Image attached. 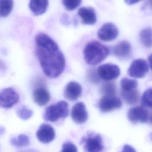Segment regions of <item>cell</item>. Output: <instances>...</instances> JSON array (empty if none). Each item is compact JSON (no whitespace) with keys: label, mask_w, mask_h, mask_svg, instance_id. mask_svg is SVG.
I'll list each match as a JSON object with an SVG mask.
<instances>
[{"label":"cell","mask_w":152,"mask_h":152,"mask_svg":"<svg viewBox=\"0 0 152 152\" xmlns=\"http://www.w3.org/2000/svg\"><path fill=\"white\" fill-rule=\"evenodd\" d=\"M36 53L45 74L50 78L58 77L64 71L65 59L57 43L44 33L36 37Z\"/></svg>","instance_id":"obj_1"},{"label":"cell","mask_w":152,"mask_h":152,"mask_svg":"<svg viewBox=\"0 0 152 152\" xmlns=\"http://www.w3.org/2000/svg\"><path fill=\"white\" fill-rule=\"evenodd\" d=\"M108 48L97 41L90 42L84 49L86 62L90 65H96L102 62L109 55Z\"/></svg>","instance_id":"obj_2"},{"label":"cell","mask_w":152,"mask_h":152,"mask_svg":"<svg viewBox=\"0 0 152 152\" xmlns=\"http://www.w3.org/2000/svg\"><path fill=\"white\" fill-rule=\"evenodd\" d=\"M69 114L68 103L64 100L48 106L44 112V119L49 122H56L60 118H65Z\"/></svg>","instance_id":"obj_3"},{"label":"cell","mask_w":152,"mask_h":152,"mask_svg":"<svg viewBox=\"0 0 152 152\" xmlns=\"http://www.w3.org/2000/svg\"><path fill=\"white\" fill-rule=\"evenodd\" d=\"M81 143L85 152H102L104 150L103 140L100 134H89L82 138Z\"/></svg>","instance_id":"obj_4"},{"label":"cell","mask_w":152,"mask_h":152,"mask_svg":"<svg viewBox=\"0 0 152 152\" xmlns=\"http://www.w3.org/2000/svg\"><path fill=\"white\" fill-rule=\"evenodd\" d=\"M20 97L16 91L8 87L0 91V107L3 108H10L17 103Z\"/></svg>","instance_id":"obj_5"},{"label":"cell","mask_w":152,"mask_h":152,"mask_svg":"<svg viewBox=\"0 0 152 152\" xmlns=\"http://www.w3.org/2000/svg\"><path fill=\"white\" fill-rule=\"evenodd\" d=\"M97 70L100 79L108 81L117 78L121 73L118 65L109 63L100 65Z\"/></svg>","instance_id":"obj_6"},{"label":"cell","mask_w":152,"mask_h":152,"mask_svg":"<svg viewBox=\"0 0 152 152\" xmlns=\"http://www.w3.org/2000/svg\"><path fill=\"white\" fill-rule=\"evenodd\" d=\"M148 71V65L145 60L137 59L132 61L128 69V75L133 78H141L144 77Z\"/></svg>","instance_id":"obj_7"},{"label":"cell","mask_w":152,"mask_h":152,"mask_svg":"<svg viewBox=\"0 0 152 152\" xmlns=\"http://www.w3.org/2000/svg\"><path fill=\"white\" fill-rule=\"evenodd\" d=\"M122 106L121 99L114 96H103L99 103L100 110L104 113L113 111L115 109H119Z\"/></svg>","instance_id":"obj_8"},{"label":"cell","mask_w":152,"mask_h":152,"mask_svg":"<svg viewBox=\"0 0 152 152\" xmlns=\"http://www.w3.org/2000/svg\"><path fill=\"white\" fill-rule=\"evenodd\" d=\"M119 34L117 27L112 23L104 24L97 32L98 37L105 42H110L115 40Z\"/></svg>","instance_id":"obj_9"},{"label":"cell","mask_w":152,"mask_h":152,"mask_svg":"<svg viewBox=\"0 0 152 152\" xmlns=\"http://www.w3.org/2000/svg\"><path fill=\"white\" fill-rule=\"evenodd\" d=\"M128 119L134 124L145 123L149 119L148 112L143 106H136L131 108L128 112Z\"/></svg>","instance_id":"obj_10"},{"label":"cell","mask_w":152,"mask_h":152,"mask_svg":"<svg viewBox=\"0 0 152 152\" xmlns=\"http://www.w3.org/2000/svg\"><path fill=\"white\" fill-rule=\"evenodd\" d=\"M36 137L42 143H49L54 140L55 131L51 125L43 124L36 131Z\"/></svg>","instance_id":"obj_11"},{"label":"cell","mask_w":152,"mask_h":152,"mask_svg":"<svg viewBox=\"0 0 152 152\" xmlns=\"http://www.w3.org/2000/svg\"><path fill=\"white\" fill-rule=\"evenodd\" d=\"M71 118L77 124H81L88 119V113L84 103L78 102L72 107L71 110Z\"/></svg>","instance_id":"obj_12"},{"label":"cell","mask_w":152,"mask_h":152,"mask_svg":"<svg viewBox=\"0 0 152 152\" xmlns=\"http://www.w3.org/2000/svg\"><path fill=\"white\" fill-rule=\"evenodd\" d=\"M82 87L77 82L71 81L66 85L65 91V97L71 101L77 100L81 95Z\"/></svg>","instance_id":"obj_13"},{"label":"cell","mask_w":152,"mask_h":152,"mask_svg":"<svg viewBox=\"0 0 152 152\" xmlns=\"http://www.w3.org/2000/svg\"><path fill=\"white\" fill-rule=\"evenodd\" d=\"M78 14L84 24L93 25L96 23L97 17L94 10L91 7H81L78 9Z\"/></svg>","instance_id":"obj_14"},{"label":"cell","mask_w":152,"mask_h":152,"mask_svg":"<svg viewBox=\"0 0 152 152\" xmlns=\"http://www.w3.org/2000/svg\"><path fill=\"white\" fill-rule=\"evenodd\" d=\"M33 99L37 105L42 106L49 102L50 96L46 88L43 87H39L33 93Z\"/></svg>","instance_id":"obj_15"},{"label":"cell","mask_w":152,"mask_h":152,"mask_svg":"<svg viewBox=\"0 0 152 152\" xmlns=\"http://www.w3.org/2000/svg\"><path fill=\"white\" fill-rule=\"evenodd\" d=\"M113 53L119 59H126L131 55V45L127 41L120 42L114 46Z\"/></svg>","instance_id":"obj_16"},{"label":"cell","mask_w":152,"mask_h":152,"mask_svg":"<svg viewBox=\"0 0 152 152\" xmlns=\"http://www.w3.org/2000/svg\"><path fill=\"white\" fill-rule=\"evenodd\" d=\"M48 3L46 0H32L29 3V8L34 15H39L46 11Z\"/></svg>","instance_id":"obj_17"},{"label":"cell","mask_w":152,"mask_h":152,"mask_svg":"<svg viewBox=\"0 0 152 152\" xmlns=\"http://www.w3.org/2000/svg\"><path fill=\"white\" fill-rule=\"evenodd\" d=\"M121 93L123 99L129 105L135 104L139 101L140 93L137 89L128 91L122 90Z\"/></svg>","instance_id":"obj_18"},{"label":"cell","mask_w":152,"mask_h":152,"mask_svg":"<svg viewBox=\"0 0 152 152\" xmlns=\"http://www.w3.org/2000/svg\"><path fill=\"white\" fill-rule=\"evenodd\" d=\"M140 42L147 48L152 47V28L147 27L142 30L140 33Z\"/></svg>","instance_id":"obj_19"},{"label":"cell","mask_w":152,"mask_h":152,"mask_svg":"<svg viewBox=\"0 0 152 152\" xmlns=\"http://www.w3.org/2000/svg\"><path fill=\"white\" fill-rule=\"evenodd\" d=\"M10 144L16 147H23L27 146L30 144V139L27 135L20 134L16 137L11 138Z\"/></svg>","instance_id":"obj_20"},{"label":"cell","mask_w":152,"mask_h":152,"mask_svg":"<svg viewBox=\"0 0 152 152\" xmlns=\"http://www.w3.org/2000/svg\"><path fill=\"white\" fill-rule=\"evenodd\" d=\"M14 2L10 0H0V17L8 16L11 12Z\"/></svg>","instance_id":"obj_21"},{"label":"cell","mask_w":152,"mask_h":152,"mask_svg":"<svg viewBox=\"0 0 152 152\" xmlns=\"http://www.w3.org/2000/svg\"><path fill=\"white\" fill-rule=\"evenodd\" d=\"M141 103L143 107H145L152 109V88L146 90L141 98Z\"/></svg>","instance_id":"obj_22"},{"label":"cell","mask_w":152,"mask_h":152,"mask_svg":"<svg viewBox=\"0 0 152 152\" xmlns=\"http://www.w3.org/2000/svg\"><path fill=\"white\" fill-rule=\"evenodd\" d=\"M138 86V82L134 79L124 78L121 81V87L122 90L128 91L135 89Z\"/></svg>","instance_id":"obj_23"},{"label":"cell","mask_w":152,"mask_h":152,"mask_svg":"<svg viewBox=\"0 0 152 152\" xmlns=\"http://www.w3.org/2000/svg\"><path fill=\"white\" fill-rule=\"evenodd\" d=\"M103 96H114L116 93V86L113 83L107 82L103 84L102 87Z\"/></svg>","instance_id":"obj_24"},{"label":"cell","mask_w":152,"mask_h":152,"mask_svg":"<svg viewBox=\"0 0 152 152\" xmlns=\"http://www.w3.org/2000/svg\"><path fill=\"white\" fill-rule=\"evenodd\" d=\"M33 111L27 108L26 106H22L17 111V114L18 116L23 120L28 119L33 115Z\"/></svg>","instance_id":"obj_25"},{"label":"cell","mask_w":152,"mask_h":152,"mask_svg":"<svg viewBox=\"0 0 152 152\" xmlns=\"http://www.w3.org/2000/svg\"><path fill=\"white\" fill-rule=\"evenodd\" d=\"M65 8L69 11L74 10L77 8L81 3L80 0H64L62 1Z\"/></svg>","instance_id":"obj_26"},{"label":"cell","mask_w":152,"mask_h":152,"mask_svg":"<svg viewBox=\"0 0 152 152\" xmlns=\"http://www.w3.org/2000/svg\"><path fill=\"white\" fill-rule=\"evenodd\" d=\"M87 79L92 83H97L100 81V78L99 76L97 70L95 68H91L87 72Z\"/></svg>","instance_id":"obj_27"},{"label":"cell","mask_w":152,"mask_h":152,"mask_svg":"<svg viewBox=\"0 0 152 152\" xmlns=\"http://www.w3.org/2000/svg\"><path fill=\"white\" fill-rule=\"evenodd\" d=\"M60 152H78L77 147L70 142H66L62 145V150Z\"/></svg>","instance_id":"obj_28"},{"label":"cell","mask_w":152,"mask_h":152,"mask_svg":"<svg viewBox=\"0 0 152 152\" xmlns=\"http://www.w3.org/2000/svg\"><path fill=\"white\" fill-rule=\"evenodd\" d=\"M121 152H137V151L132 146L126 144L123 147V148Z\"/></svg>","instance_id":"obj_29"},{"label":"cell","mask_w":152,"mask_h":152,"mask_svg":"<svg viewBox=\"0 0 152 152\" xmlns=\"http://www.w3.org/2000/svg\"><path fill=\"white\" fill-rule=\"evenodd\" d=\"M148 63H149V65L150 68L152 70V53L150 54L148 57Z\"/></svg>","instance_id":"obj_30"},{"label":"cell","mask_w":152,"mask_h":152,"mask_svg":"<svg viewBox=\"0 0 152 152\" xmlns=\"http://www.w3.org/2000/svg\"><path fill=\"white\" fill-rule=\"evenodd\" d=\"M20 152H39V151L34 149H27V150L20 151Z\"/></svg>","instance_id":"obj_31"},{"label":"cell","mask_w":152,"mask_h":152,"mask_svg":"<svg viewBox=\"0 0 152 152\" xmlns=\"http://www.w3.org/2000/svg\"><path fill=\"white\" fill-rule=\"evenodd\" d=\"M125 2L127 3L128 5H130V4L137 3V2H138V1H126Z\"/></svg>","instance_id":"obj_32"},{"label":"cell","mask_w":152,"mask_h":152,"mask_svg":"<svg viewBox=\"0 0 152 152\" xmlns=\"http://www.w3.org/2000/svg\"><path fill=\"white\" fill-rule=\"evenodd\" d=\"M4 132H5V128L3 126H0V135H3Z\"/></svg>","instance_id":"obj_33"},{"label":"cell","mask_w":152,"mask_h":152,"mask_svg":"<svg viewBox=\"0 0 152 152\" xmlns=\"http://www.w3.org/2000/svg\"><path fill=\"white\" fill-rule=\"evenodd\" d=\"M150 5H151V7H152V1H150Z\"/></svg>","instance_id":"obj_34"},{"label":"cell","mask_w":152,"mask_h":152,"mask_svg":"<svg viewBox=\"0 0 152 152\" xmlns=\"http://www.w3.org/2000/svg\"><path fill=\"white\" fill-rule=\"evenodd\" d=\"M150 122H151V123L152 124V116H151V118H150Z\"/></svg>","instance_id":"obj_35"},{"label":"cell","mask_w":152,"mask_h":152,"mask_svg":"<svg viewBox=\"0 0 152 152\" xmlns=\"http://www.w3.org/2000/svg\"><path fill=\"white\" fill-rule=\"evenodd\" d=\"M150 138H151V140H152V133L150 134Z\"/></svg>","instance_id":"obj_36"}]
</instances>
